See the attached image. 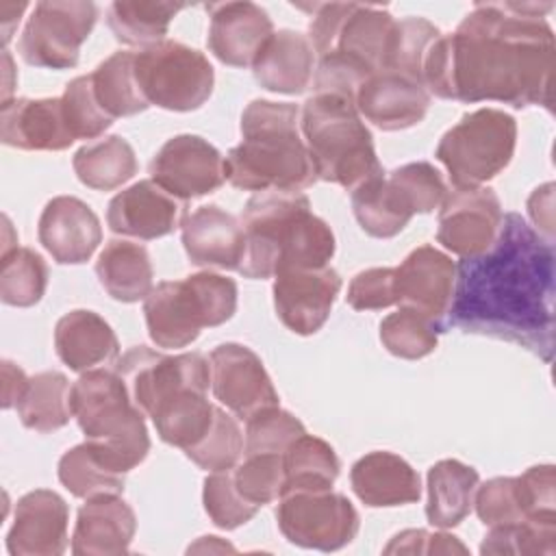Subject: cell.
I'll return each instance as SVG.
<instances>
[{
    "instance_id": "obj_1",
    "label": "cell",
    "mask_w": 556,
    "mask_h": 556,
    "mask_svg": "<svg viewBox=\"0 0 556 556\" xmlns=\"http://www.w3.org/2000/svg\"><path fill=\"white\" fill-rule=\"evenodd\" d=\"M556 39L545 17L513 2H476L458 28L426 52L421 83L430 96L458 102H504L552 113Z\"/></svg>"
},
{
    "instance_id": "obj_2",
    "label": "cell",
    "mask_w": 556,
    "mask_h": 556,
    "mask_svg": "<svg viewBox=\"0 0 556 556\" xmlns=\"http://www.w3.org/2000/svg\"><path fill=\"white\" fill-rule=\"evenodd\" d=\"M554 245L519 213L502 217L491 248L456 265L447 326L554 354Z\"/></svg>"
},
{
    "instance_id": "obj_3",
    "label": "cell",
    "mask_w": 556,
    "mask_h": 556,
    "mask_svg": "<svg viewBox=\"0 0 556 556\" xmlns=\"http://www.w3.org/2000/svg\"><path fill=\"white\" fill-rule=\"evenodd\" d=\"M245 235L237 271L265 280L280 271L326 267L337 241L330 226L311 211L302 191H258L241 213Z\"/></svg>"
},
{
    "instance_id": "obj_4",
    "label": "cell",
    "mask_w": 556,
    "mask_h": 556,
    "mask_svg": "<svg viewBox=\"0 0 556 556\" xmlns=\"http://www.w3.org/2000/svg\"><path fill=\"white\" fill-rule=\"evenodd\" d=\"M241 143L230 148L226 180L243 191H302L317 172L300 137V106L252 100L241 113Z\"/></svg>"
},
{
    "instance_id": "obj_5",
    "label": "cell",
    "mask_w": 556,
    "mask_h": 556,
    "mask_svg": "<svg viewBox=\"0 0 556 556\" xmlns=\"http://www.w3.org/2000/svg\"><path fill=\"white\" fill-rule=\"evenodd\" d=\"M72 415L91 450L119 473L146 460L150 434L143 410L132 402L128 384L113 369H89L72 384Z\"/></svg>"
},
{
    "instance_id": "obj_6",
    "label": "cell",
    "mask_w": 556,
    "mask_h": 556,
    "mask_svg": "<svg viewBox=\"0 0 556 556\" xmlns=\"http://www.w3.org/2000/svg\"><path fill=\"white\" fill-rule=\"evenodd\" d=\"M300 130L319 180L354 191L384 174L356 100L337 93L311 96L300 109Z\"/></svg>"
},
{
    "instance_id": "obj_7",
    "label": "cell",
    "mask_w": 556,
    "mask_h": 556,
    "mask_svg": "<svg viewBox=\"0 0 556 556\" xmlns=\"http://www.w3.org/2000/svg\"><path fill=\"white\" fill-rule=\"evenodd\" d=\"M237 311V282L200 271L182 280H163L143 300V317L156 348L191 345L202 328L226 324Z\"/></svg>"
},
{
    "instance_id": "obj_8",
    "label": "cell",
    "mask_w": 556,
    "mask_h": 556,
    "mask_svg": "<svg viewBox=\"0 0 556 556\" xmlns=\"http://www.w3.org/2000/svg\"><path fill=\"white\" fill-rule=\"evenodd\" d=\"M517 122L502 109L465 113L458 124L443 132L434 156L445 165L454 189L482 187L513 161Z\"/></svg>"
},
{
    "instance_id": "obj_9",
    "label": "cell",
    "mask_w": 556,
    "mask_h": 556,
    "mask_svg": "<svg viewBox=\"0 0 556 556\" xmlns=\"http://www.w3.org/2000/svg\"><path fill=\"white\" fill-rule=\"evenodd\" d=\"M300 9L313 11L308 39L315 54L337 52L369 72L384 70L395 28V17L387 9L358 2H317Z\"/></svg>"
},
{
    "instance_id": "obj_10",
    "label": "cell",
    "mask_w": 556,
    "mask_h": 556,
    "mask_svg": "<svg viewBox=\"0 0 556 556\" xmlns=\"http://www.w3.org/2000/svg\"><path fill=\"white\" fill-rule=\"evenodd\" d=\"M135 76L150 106L178 113L200 109L215 85V72L204 52L174 39L135 52Z\"/></svg>"
},
{
    "instance_id": "obj_11",
    "label": "cell",
    "mask_w": 556,
    "mask_h": 556,
    "mask_svg": "<svg viewBox=\"0 0 556 556\" xmlns=\"http://www.w3.org/2000/svg\"><path fill=\"white\" fill-rule=\"evenodd\" d=\"M98 22V4L89 0H41L35 4L17 52L24 63L46 70L78 65L80 46Z\"/></svg>"
},
{
    "instance_id": "obj_12",
    "label": "cell",
    "mask_w": 556,
    "mask_h": 556,
    "mask_svg": "<svg viewBox=\"0 0 556 556\" xmlns=\"http://www.w3.org/2000/svg\"><path fill=\"white\" fill-rule=\"evenodd\" d=\"M276 521L289 543L319 552L350 545L361 528L354 504L332 489L282 493Z\"/></svg>"
},
{
    "instance_id": "obj_13",
    "label": "cell",
    "mask_w": 556,
    "mask_h": 556,
    "mask_svg": "<svg viewBox=\"0 0 556 556\" xmlns=\"http://www.w3.org/2000/svg\"><path fill=\"white\" fill-rule=\"evenodd\" d=\"M132 395V402L150 417L152 410L185 389L211 387V363L202 352H182L165 356L146 345L130 348L113 367Z\"/></svg>"
},
{
    "instance_id": "obj_14",
    "label": "cell",
    "mask_w": 556,
    "mask_h": 556,
    "mask_svg": "<svg viewBox=\"0 0 556 556\" xmlns=\"http://www.w3.org/2000/svg\"><path fill=\"white\" fill-rule=\"evenodd\" d=\"M152 180L178 200L202 198L226 180L222 152L200 135L167 139L150 161Z\"/></svg>"
},
{
    "instance_id": "obj_15",
    "label": "cell",
    "mask_w": 556,
    "mask_h": 556,
    "mask_svg": "<svg viewBox=\"0 0 556 556\" xmlns=\"http://www.w3.org/2000/svg\"><path fill=\"white\" fill-rule=\"evenodd\" d=\"M211 389L235 417L250 419L263 408L278 406V391L254 350L243 343H219L208 354Z\"/></svg>"
},
{
    "instance_id": "obj_16",
    "label": "cell",
    "mask_w": 556,
    "mask_h": 556,
    "mask_svg": "<svg viewBox=\"0 0 556 556\" xmlns=\"http://www.w3.org/2000/svg\"><path fill=\"white\" fill-rule=\"evenodd\" d=\"M502 202L491 187L447 191L437 224V241L460 258H471L491 248L502 226Z\"/></svg>"
},
{
    "instance_id": "obj_17",
    "label": "cell",
    "mask_w": 556,
    "mask_h": 556,
    "mask_svg": "<svg viewBox=\"0 0 556 556\" xmlns=\"http://www.w3.org/2000/svg\"><path fill=\"white\" fill-rule=\"evenodd\" d=\"M456 263L430 243L415 248L395 267V295L400 306L415 308L441 332L454 300Z\"/></svg>"
},
{
    "instance_id": "obj_18",
    "label": "cell",
    "mask_w": 556,
    "mask_h": 556,
    "mask_svg": "<svg viewBox=\"0 0 556 556\" xmlns=\"http://www.w3.org/2000/svg\"><path fill=\"white\" fill-rule=\"evenodd\" d=\"M339 291L341 276L330 265L280 271L274 276V308L285 328L308 337L328 321Z\"/></svg>"
},
{
    "instance_id": "obj_19",
    "label": "cell",
    "mask_w": 556,
    "mask_h": 556,
    "mask_svg": "<svg viewBox=\"0 0 556 556\" xmlns=\"http://www.w3.org/2000/svg\"><path fill=\"white\" fill-rule=\"evenodd\" d=\"M187 202L174 198L152 178L139 180L111 198L106 224L115 235L141 241L161 239L182 226Z\"/></svg>"
},
{
    "instance_id": "obj_20",
    "label": "cell",
    "mask_w": 556,
    "mask_h": 556,
    "mask_svg": "<svg viewBox=\"0 0 556 556\" xmlns=\"http://www.w3.org/2000/svg\"><path fill=\"white\" fill-rule=\"evenodd\" d=\"M67 526L70 506L56 491H28L15 504L7 549L11 556H59L70 543Z\"/></svg>"
},
{
    "instance_id": "obj_21",
    "label": "cell",
    "mask_w": 556,
    "mask_h": 556,
    "mask_svg": "<svg viewBox=\"0 0 556 556\" xmlns=\"http://www.w3.org/2000/svg\"><path fill=\"white\" fill-rule=\"evenodd\" d=\"M39 243L59 265L87 263L102 241V226L93 208L74 195L46 202L39 224Z\"/></svg>"
},
{
    "instance_id": "obj_22",
    "label": "cell",
    "mask_w": 556,
    "mask_h": 556,
    "mask_svg": "<svg viewBox=\"0 0 556 556\" xmlns=\"http://www.w3.org/2000/svg\"><path fill=\"white\" fill-rule=\"evenodd\" d=\"M208 50L217 61L230 67H252L258 50L271 37L274 24L267 11L254 2H217L206 7Z\"/></svg>"
},
{
    "instance_id": "obj_23",
    "label": "cell",
    "mask_w": 556,
    "mask_h": 556,
    "mask_svg": "<svg viewBox=\"0 0 556 556\" xmlns=\"http://www.w3.org/2000/svg\"><path fill=\"white\" fill-rule=\"evenodd\" d=\"M358 113L380 130H404L417 126L428 109V89L400 72L378 70L356 91Z\"/></svg>"
},
{
    "instance_id": "obj_24",
    "label": "cell",
    "mask_w": 556,
    "mask_h": 556,
    "mask_svg": "<svg viewBox=\"0 0 556 556\" xmlns=\"http://www.w3.org/2000/svg\"><path fill=\"white\" fill-rule=\"evenodd\" d=\"M0 139L17 150L59 152L76 139L61 98H13L0 104Z\"/></svg>"
},
{
    "instance_id": "obj_25",
    "label": "cell",
    "mask_w": 556,
    "mask_h": 556,
    "mask_svg": "<svg viewBox=\"0 0 556 556\" xmlns=\"http://www.w3.org/2000/svg\"><path fill=\"white\" fill-rule=\"evenodd\" d=\"M135 532L137 517L122 493L93 495L76 513L72 552L76 556L128 554Z\"/></svg>"
},
{
    "instance_id": "obj_26",
    "label": "cell",
    "mask_w": 556,
    "mask_h": 556,
    "mask_svg": "<svg viewBox=\"0 0 556 556\" xmlns=\"http://www.w3.org/2000/svg\"><path fill=\"white\" fill-rule=\"evenodd\" d=\"M180 241L195 267L235 269L243 258L245 235L241 219L219 208L204 204L187 213L180 226Z\"/></svg>"
},
{
    "instance_id": "obj_27",
    "label": "cell",
    "mask_w": 556,
    "mask_h": 556,
    "mask_svg": "<svg viewBox=\"0 0 556 556\" xmlns=\"http://www.w3.org/2000/svg\"><path fill=\"white\" fill-rule=\"evenodd\" d=\"M315 56L308 35L291 28L274 30L258 50L252 74L267 91L298 96L313 83Z\"/></svg>"
},
{
    "instance_id": "obj_28",
    "label": "cell",
    "mask_w": 556,
    "mask_h": 556,
    "mask_svg": "<svg viewBox=\"0 0 556 556\" xmlns=\"http://www.w3.org/2000/svg\"><path fill=\"white\" fill-rule=\"evenodd\" d=\"M350 484L356 497L371 508H391L419 502V473L402 456L374 450L361 456L350 471Z\"/></svg>"
},
{
    "instance_id": "obj_29",
    "label": "cell",
    "mask_w": 556,
    "mask_h": 556,
    "mask_svg": "<svg viewBox=\"0 0 556 556\" xmlns=\"http://www.w3.org/2000/svg\"><path fill=\"white\" fill-rule=\"evenodd\" d=\"M56 356L78 374L119 358V341L104 317L87 308H74L54 326Z\"/></svg>"
},
{
    "instance_id": "obj_30",
    "label": "cell",
    "mask_w": 556,
    "mask_h": 556,
    "mask_svg": "<svg viewBox=\"0 0 556 556\" xmlns=\"http://www.w3.org/2000/svg\"><path fill=\"white\" fill-rule=\"evenodd\" d=\"M426 480L428 521L441 530L463 523L473 508V495L480 484L478 471L456 458H443L428 469Z\"/></svg>"
},
{
    "instance_id": "obj_31",
    "label": "cell",
    "mask_w": 556,
    "mask_h": 556,
    "mask_svg": "<svg viewBox=\"0 0 556 556\" xmlns=\"http://www.w3.org/2000/svg\"><path fill=\"white\" fill-rule=\"evenodd\" d=\"M102 289L117 302L132 304L152 291L154 267L146 245L128 239H111L96 261Z\"/></svg>"
},
{
    "instance_id": "obj_32",
    "label": "cell",
    "mask_w": 556,
    "mask_h": 556,
    "mask_svg": "<svg viewBox=\"0 0 556 556\" xmlns=\"http://www.w3.org/2000/svg\"><path fill=\"white\" fill-rule=\"evenodd\" d=\"M352 213L358 226L376 239L400 235L415 215L406 193L384 174L365 180L352 191Z\"/></svg>"
},
{
    "instance_id": "obj_33",
    "label": "cell",
    "mask_w": 556,
    "mask_h": 556,
    "mask_svg": "<svg viewBox=\"0 0 556 556\" xmlns=\"http://www.w3.org/2000/svg\"><path fill=\"white\" fill-rule=\"evenodd\" d=\"M215 413L217 406L206 397V391L185 389L161 402L150 417L163 443L187 452L208 432Z\"/></svg>"
},
{
    "instance_id": "obj_34",
    "label": "cell",
    "mask_w": 556,
    "mask_h": 556,
    "mask_svg": "<svg viewBox=\"0 0 556 556\" xmlns=\"http://www.w3.org/2000/svg\"><path fill=\"white\" fill-rule=\"evenodd\" d=\"M76 178L96 191H113L137 174V156L122 135H106L78 148L72 156Z\"/></svg>"
},
{
    "instance_id": "obj_35",
    "label": "cell",
    "mask_w": 556,
    "mask_h": 556,
    "mask_svg": "<svg viewBox=\"0 0 556 556\" xmlns=\"http://www.w3.org/2000/svg\"><path fill=\"white\" fill-rule=\"evenodd\" d=\"M72 384L61 371H39L28 378V384L17 400V417L24 428L35 432H54L67 426L72 415Z\"/></svg>"
},
{
    "instance_id": "obj_36",
    "label": "cell",
    "mask_w": 556,
    "mask_h": 556,
    "mask_svg": "<svg viewBox=\"0 0 556 556\" xmlns=\"http://www.w3.org/2000/svg\"><path fill=\"white\" fill-rule=\"evenodd\" d=\"M187 4L154 0H115L106 11V24L124 46L150 48L165 39L172 20Z\"/></svg>"
},
{
    "instance_id": "obj_37",
    "label": "cell",
    "mask_w": 556,
    "mask_h": 556,
    "mask_svg": "<svg viewBox=\"0 0 556 556\" xmlns=\"http://www.w3.org/2000/svg\"><path fill=\"white\" fill-rule=\"evenodd\" d=\"M91 85L98 104L113 119L143 113L150 106L135 76V52H113L91 72Z\"/></svg>"
},
{
    "instance_id": "obj_38",
    "label": "cell",
    "mask_w": 556,
    "mask_h": 556,
    "mask_svg": "<svg viewBox=\"0 0 556 556\" xmlns=\"http://www.w3.org/2000/svg\"><path fill=\"white\" fill-rule=\"evenodd\" d=\"M285 460V489L289 491H317L332 489L341 471V460L334 447L313 434H302L282 454Z\"/></svg>"
},
{
    "instance_id": "obj_39",
    "label": "cell",
    "mask_w": 556,
    "mask_h": 556,
    "mask_svg": "<svg viewBox=\"0 0 556 556\" xmlns=\"http://www.w3.org/2000/svg\"><path fill=\"white\" fill-rule=\"evenodd\" d=\"M59 480L74 495L89 500L102 493H122L126 484V473L111 469L91 450V445L78 443L59 458Z\"/></svg>"
},
{
    "instance_id": "obj_40",
    "label": "cell",
    "mask_w": 556,
    "mask_h": 556,
    "mask_svg": "<svg viewBox=\"0 0 556 556\" xmlns=\"http://www.w3.org/2000/svg\"><path fill=\"white\" fill-rule=\"evenodd\" d=\"M48 287V263L33 248H11L0 261V298L9 306L28 308L41 302Z\"/></svg>"
},
{
    "instance_id": "obj_41",
    "label": "cell",
    "mask_w": 556,
    "mask_h": 556,
    "mask_svg": "<svg viewBox=\"0 0 556 556\" xmlns=\"http://www.w3.org/2000/svg\"><path fill=\"white\" fill-rule=\"evenodd\" d=\"M439 328L415 308L400 306L380 321V341L389 354L417 361L432 354L439 345Z\"/></svg>"
},
{
    "instance_id": "obj_42",
    "label": "cell",
    "mask_w": 556,
    "mask_h": 556,
    "mask_svg": "<svg viewBox=\"0 0 556 556\" xmlns=\"http://www.w3.org/2000/svg\"><path fill=\"white\" fill-rule=\"evenodd\" d=\"M556 552V519H523L493 526L480 543V554H547Z\"/></svg>"
},
{
    "instance_id": "obj_43",
    "label": "cell",
    "mask_w": 556,
    "mask_h": 556,
    "mask_svg": "<svg viewBox=\"0 0 556 556\" xmlns=\"http://www.w3.org/2000/svg\"><path fill=\"white\" fill-rule=\"evenodd\" d=\"M441 37V30L426 17H404L395 20L393 37L389 43L384 70L406 74L421 83V65L428 48ZM424 85V83H421Z\"/></svg>"
},
{
    "instance_id": "obj_44",
    "label": "cell",
    "mask_w": 556,
    "mask_h": 556,
    "mask_svg": "<svg viewBox=\"0 0 556 556\" xmlns=\"http://www.w3.org/2000/svg\"><path fill=\"white\" fill-rule=\"evenodd\" d=\"M302 434H306V428L293 413L280 406L263 408L245 419L243 454H285Z\"/></svg>"
},
{
    "instance_id": "obj_45",
    "label": "cell",
    "mask_w": 556,
    "mask_h": 556,
    "mask_svg": "<svg viewBox=\"0 0 556 556\" xmlns=\"http://www.w3.org/2000/svg\"><path fill=\"white\" fill-rule=\"evenodd\" d=\"M243 432L237 419L217 406L215 421L208 432L185 452L189 460H193L200 469L206 471H224L232 469L243 454Z\"/></svg>"
},
{
    "instance_id": "obj_46",
    "label": "cell",
    "mask_w": 556,
    "mask_h": 556,
    "mask_svg": "<svg viewBox=\"0 0 556 556\" xmlns=\"http://www.w3.org/2000/svg\"><path fill=\"white\" fill-rule=\"evenodd\" d=\"M202 504L208 519L222 530H235L258 513V506L250 504L235 486L232 469L208 471L204 478Z\"/></svg>"
},
{
    "instance_id": "obj_47",
    "label": "cell",
    "mask_w": 556,
    "mask_h": 556,
    "mask_svg": "<svg viewBox=\"0 0 556 556\" xmlns=\"http://www.w3.org/2000/svg\"><path fill=\"white\" fill-rule=\"evenodd\" d=\"M232 478L239 493L258 508L274 500H280L285 489L282 454L245 456L239 467H232Z\"/></svg>"
},
{
    "instance_id": "obj_48",
    "label": "cell",
    "mask_w": 556,
    "mask_h": 556,
    "mask_svg": "<svg viewBox=\"0 0 556 556\" xmlns=\"http://www.w3.org/2000/svg\"><path fill=\"white\" fill-rule=\"evenodd\" d=\"M61 102H63L65 122L74 139H96L115 122L98 104L93 85H91V74L76 76L74 80H70L65 85Z\"/></svg>"
},
{
    "instance_id": "obj_49",
    "label": "cell",
    "mask_w": 556,
    "mask_h": 556,
    "mask_svg": "<svg viewBox=\"0 0 556 556\" xmlns=\"http://www.w3.org/2000/svg\"><path fill=\"white\" fill-rule=\"evenodd\" d=\"M473 508L478 519L489 528L526 519L515 476H497L478 484Z\"/></svg>"
},
{
    "instance_id": "obj_50",
    "label": "cell",
    "mask_w": 556,
    "mask_h": 556,
    "mask_svg": "<svg viewBox=\"0 0 556 556\" xmlns=\"http://www.w3.org/2000/svg\"><path fill=\"white\" fill-rule=\"evenodd\" d=\"M408 198L415 213H432L441 206L447 187L441 172L428 161L406 163L387 174Z\"/></svg>"
},
{
    "instance_id": "obj_51",
    "label": "cell",
    "mask_w": 556,
    "mask_h": 556,
    "mask_svg": "<svg viewBox=\"0 0 556 556\" xmlns=\"http://www.w3.org/2000/svg\"><path fill=\"white\" fill-rule=\"evenodd\" d=\"M354 311H380L397 304L395 267H369L358 271L345 295Z\"/></svg>"
},
{
    "instance_id": "obj_52",
    "label": "cell",
    "mask_w": 556,
    "mask_h": 556,
    "mask_svg": "<svg viewBox=\"0 0 556 556\" xmlns=\"http://www.w3.org/2000/svg\"><path fill=\"white\" fill-rule=\"evenodd\" d=\"M526 519H556V469L534 465L517 476Z\"/></svg>"
},
{
    "instance_id": "obj_53",
    "label": "cell",
    "mask_w": 556,
    "mask_h": 556,
    "mask_svg": "<svg viewBox=\"0 0 556 556\" xmlns=\"http://www.w3.org/2000/svg\"><path fill=\"white\" fill-rule=\"evenodd\" d=\"M469 549L447 532H428L424 528H410L397 532L384 554H467Z\"/></svg>"
},
{
    "instance_id": "obj_54",
    "label": "cell",
    "mask_w": 556,
    "mask_h": 556,
    "mask_svg": "<svg viewBox=\"0 0 556 556\" xmlns=\"http://www.w3.org/2000/svg\"><path fill=\"white\" fill-rule=\"evenodd\" d=\"M28 376L13 361H2V408H11L22 397Z\"/></svg>"
},
{
    "instance_id": "obj_55",
    "label": "cell",
    "mask_w": 556,
    "mask_h": 556,
    "mask_svg": "<svg viewBox=\"0 0 556 556\" xmlns=\"http://www.w3.org/2000/svg\"><path fill=\"white\" fill-rule=\"evenodd\" d=\"M2 63H4V76H7L4 91H2V102H9L11 100V91H13V83H9V76L13 74V59H11L9 50L2 52Z\"/></svg>"
}]
</instances>
